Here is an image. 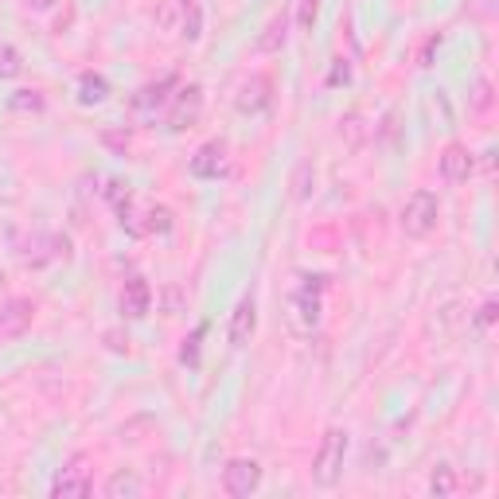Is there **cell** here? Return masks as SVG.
<instances>
[{
  "instance_id": "11",
  "label": "cell",
  "mask_w": 499,
  "mask_h": 499,
  "mask_svg": "<svg viewBox=\"0 0 499 499\" xmlns=\"http://www.w3.org/2000/svg\"><path fill=\"white\" fill-rule=\"evenodd\" d=\"M437 164H441V176L449 184H465L472 176V168H476V160H472V152L465 145H449Z\"/></svg>"
},
{
  "instance_id": "13",
  "label": "cell",
  "mask_w": 499,
  "mask_h": 499,
  "mask_svg": "<svg viewBox=\"0 0 499 499\" xmlns=\"http://www.w3.org/2000/svg\"><path fill=\"white\" fill-rule=\"evenodd\" d=\"M105 495H110V499H137V495H145V484H141L137 472L117 468L113 476L105 480Z\"/></svg>"
},
{
  "instance_id": "6",
  "label": "cell",
  "mask_w": 499,
  "mask_h": 499,
  "mask_svg": "<svg viewBox=\"0 0 499 499\" xmlns=\"http://www.w3.org/2000/svg\"><path fill=\"white\" fill-rule=\"evenodd\" d=\"M90 468H86V457H75L70 465L59 472L55 484H51V495L55 499H82V495H90Z\"/></svg>"
},
{
  "instance_id": "9",
  "label": "cell",
  "mask_w": 499,
  "mask_h": 499,
  "mask_svg": "<svg viewBox=\"0 0 499 499\" xmlns=\"http://www.w3.org/2000/svg\"><path fill=\"white\" fill-rule=\"evenodd\" d=\"M117 304H122V316L141 320V316H145L149 308H152V289H149V281H145V277H125Z\"/></svg>"
},
{
  "instance_id": "16",
  "label": "cell",
  "mask_w": 499,
  "mask_h": 499,
  "mask_svg": "<svg viewBox=\"0 0 499 499\" xmlns=\"http://www.w3.org/2000/svg\"><path fill=\"white\" fill-rule=\"evenodd\" d=\"M430 492H433V495H441V499H445V495H453V492H457V472L449 468V465H437V468H433V476H430Z\"/></svg>"
},
{
  "instance_id": "4",
  "label": "cell",
  "mask_w": 499,
  "mask_h": 499,
  "mask_svg": "<svg viewBox=\"0 0 499 499\" xmlns=\"http://www.w3.org/2000/svg\"><path fill=\"white\" fill-rule=\"evenodd\" d=\"M320 293H324V277H308L293 296V324L301 331H313L320 324Z\"/></svg>"
},
{
  "instance_id": "21",
  "label": "cell",
  "mask_w": 499,
  "mask_h": 499,
  "mask_svg": "<svg viewBox=\"0 0 499 499\" xmlns=\"http://www.w3.org/2000/svg\"><path fill=\"white\" fill-rule=\"evenodd\" d=\"M313 184H316V172H313V164H301V168H296V180H293V195L296 199H308L313 195Z\"/></svg>"
},
{
  "instance_id": "27",
  "label": "cell",
  "mask_w": 499,
  "mask_h": 499,
  "mask_svg": "<svg viewBox=\"0 0 499 499\" xmlns=\"http://www.w3.org/2000/svg\"><path fill=\"white\" fill-rule=\"evenodd\" d=\"M495 308H499L495 301H484V304H480V316H476V324H480V328H488L492 320H495Z\"/></svg>"
},
{
  "instance_id": "22",
  "label": "cell",
  "mask_w": 499,
  "mask_h": 499,
  "mask_svg": "<svg viewBox=\"0 0 499 499\" xmlns=\"http://www.w3.org/2000/svg\"><path fill=\"white\" fill-rule=\"evenodd\" d=\"M204 336H207V324H199L192 336L184 340V348H180V359H184V363H195V359H199V340H204Z\"/></svg>"
},
{
  "instance_id": "14",
  "label": "cell",
  "mask_w": 499,
  "mask_h": 499,
  "mask_svg": "<svg viewBox=\"0 0 499 499\" xmlns=\"http://www.w3.org/2000/svg\"><path fill=\"white\" fill-rule=\"evenodd\" d=\"M105 98H110V82H105V75L86 70V75L78 78V102L82 105H102Z\"/></svg>"
},
{
  "instance_id": "20",
  "label": "cell",
  "mask_w": 499,
  "mask_h": 499,
  "mask_svg": "<svg viewBox=\"0 0 499 499\" xmlns=\"http://www.w3.org/2000/svg\"><path fill=\"white\" fill-rule=\"evenodd\" d=\"M8 105H12V110H23V113H28V110L40 113V110H43V94H40V90H16Z\"/></svg>"
},
{
  "instance_id": "18",
  "label": "cell",
  "mask_w": 499,
  "mask_h": 499,
  "mask_svg": "<svg viewBox=\"0 0 499 499\" xmlns=\"http://www.w3.org/2000/svg\"><path fill=\"white\" fill-rule=\"evenodd\" d=\"M168 231H172V211L168 207H149L145 234H168Z\"/></svg>"
},
{
  "instance_id": "26",
  "label": "cell",
  "mask_w": 499,
  "mask_h": 499,
  "mask_svg": "<svg viewBox=\"0 0 499 499\" xmlns=\"http://www.w3.org/2000/svg\"><path fill=\"white\" fill-rule=\"evenodd\" d=\"M348 82H351L348 59H336V67H331V75H328V86H348Z\"/></svg>"
},
{
  "instance_id": "5",
  "label": "cell",
  "mask_w": 499,
  "mask_h": 499,
  "mask_svg": "<svg viewBox=\"0 0 499 499\" xmlns=\"http://www.w3.org/2000/svg\"><path fill=\"white\" fill-rule=\"evenodd\" d=\"M199 113H204V86H184L176 94L172 110H168V129L172 133H184V129H192L199 122Z\"/></svg>"
},
{
  "instance_id": "19",
  "label": "cell",
  "mask_w": 499,
  "mask_h": 499,
  "mask_svg": "<svg viewBox=\"0 0 499 499\" xmlns=\"http://www.w3.org/2000/svg\"><path fill=\"white\" fill-rule=\"evenodd\" d=\"M23 70V59L16 47H8V43H0V78H16Z\"/></svg>"
},
{
  "instance_id": "23",
  "label": "cell",
  "mask_w": 499,
  "mask_h": 499,
  "mask_svg": "<svg viewBox=\"0 0 499 499\" xmlns=\"http://www.w3.org/2000/svg\"><path fill=\"white\" fill-rule=\"evenodd\" d=\"M316 16H320V0H301V12H296V23H301L304 32L316 28Z\"/></svg>"
},
{
  "instance_id": "29",
  "label": "cell",
  "mask_w": 499,
  "mask_h": 499,
  "mask_svg": "<svg viewBox=\"0 0 499 499\" xmlns=\"http://www.w3.org/2000/svg\"><path fill=\"white\" fill-rule=\"evenodd\" d=\"M105 141H110V145H113V149H129V137H122V133H110V137H105Z\"/></svg>"
},
{
  "instance_id": "1",
  "label": "cell",
  "mask_w": 499,
  "mask_h": 499,
  "mask_svg": "<svg viewBox=\"0 0 499 499\" xmlns=\"http://www.w3.org/2000/svg\"><path fill=\"white\" fill-rule=\"evenodd\" d=\"M343 460H348V430L331 425V430L320 437V449L313 457V484L316 488H331L343 476Z\"/></svg>"
},
{
  "instance_id": "24",
  "label": "cell",
  "mask_w": 499,
  "mask_h": 499,
  "mask_svg": "<svg viewBox=\"0 0 499 499\" xmlns=\"http://www.w3.org/2000/svg\"><path fill=\"white\" fill-rule=\"evenodd\" d=\"M199 23H204V16H199L195 5H187L184 0V35L187 40H199Z\"/></svg>"
},
{
  "instance_id": "3",
  "label": "cell",
  "mask_w": 499,
  "mask_h": 499,
  "mask_svg": "<svg viewBox=\"0 0 499 499\" xmlns=\"http://www.w3.org/2000/svg\"><path fill=\"white\" fill-rule=\"evenodd\" d=\"M261 488V465L254 457H234L227 468H222V492L234 499H246Z\"/></svg>"
},
{
  "instance_id": "8",
  "label": "cell",
  "mask_w": 499,
  "mask_h": 499,
  "mask_svg": "<svg viewBox=\"0 0 499 499\" xmlns=\"http://www.w3.org/2000/svg\"><path fill=\"white\" fill-rule=\"evenodd\" d=\"M227 172V141H207V145L195 149L192 157V176L195 180H219V176Z\"/></svg>"
},
{
  "instance_id": "15",
  "label": "cell",
  "mask_w": 499,
  "mask_h": 499,
  "mask_svg": "<svg viewBox=\"0 0 499 499\" xmlns=\"http://www.w3.org/2000/svg\"><path fill=\"white\" fill-rule=\"evenodd\" d=\"M168 86H176V75H168V78H160V82H152V86H145V90L137 94L133 105H137V110H152V105H160L164 98H168V94H164Z\"/></svg>"
},
{
  "instance_id": "2",
  "label": "cell",
  "mask_w": 499,
  "mask_h": 499,
  "mask_svg": "<svg viewBox=\"0 0 499 499\" xmlns=\"http://www.w3.org/2000/svg\"><path fill=\"white\" fill-rule=\"evenodd\" d=\"M437 219H441V204H437L433 192H413L402 207V234L406 239H430L437 231Z\"/></svg>"
},
{
  "instance_id": "7",
  "label": "cell",
  "mask_w": 499,
  "mask_h": 499,
  "mask_svg": "<svg viewBox=\"0 0 499 499\" xmlns=\"http://www.w3.org/2000/svg\"><path fill=\"white\" fill-rule=\"evenodd\" d=\"M32 320H35V304L28 296L5 301V308H0V340H20L32 328Z\"/></svg>"
},
{
  "instance_id": "25",
  "label": "cell",
  "mask_w": 499,
  "mask_h": 499,
  "mask_svg": "<svg viewBox=\"0 0 499 499\" xmlns=\"http://www.w3.org/2000/svg\"><path fill=\"white\" fill-rule=\"evenodd\" d=\"M472 110H476V113L492 110V82H488V78L476 82V94H472Z\"/></svg>"
},
{
  "instance_id": "12",
  "label": "cell",
  "mask_w": 499,
  "mask_h": 499,
  "mask_svg": "<svg viewBox=\"0 0 499 499\" xmlns=\"http://www.w3.org/2000/svg\"><path fill=\"white\" fill-rule=\"evenodd\" d=\"M234 105H239L242 113H261L269 105V78L266 75L246 78L242 86H239V98H234Z\"/></svg>"
},
{
  "instance_id": "28",
  "label": "cell",
  "mask_w": 499,
  "mask_h": 499,
  "mask_svg": "<svg viewBox=\"0 0 499 499\" xmlns=\"http://www.w3.org/2000/svg\"><path fill=\"white\" fill-rule=\"evenodd\" d=\"M28 8H35V12H47V8H55V0H23Z\"/></svg>"
},
{
  "instance_id": "10",
  "label": "cell",
  "mask_w": 499,
  "mask_h": 499,
  "mask_svg": "<svg viewBox=\"0 0 499 499\" xmlns=\"http://www.w3.org/2000/svg\"><path fill=\"white\" fill-rule=\"evenodd\" d=\"M254 328H258V304H254V296H242V301L234 304V313H231V328H227L231 348H246L250 336H254Z\"/></svg>"
},
{
  "instance_id": "17",
  "label": "cell",
  "mask_w": 499,
  "mask_h": 499,
  "mask_svg": "<svg viewBox=\"0 0 499 499\" xmlns=\"http://www.w3.org/2000/svg\"><path fill=\"white\" fill-rule=\"evenodd\" d=\"M285 32H289V23H285V16L269 20L266 35H261V40H258V51H277V47L285 43Z\"/></svg>"
}]
</instances>
